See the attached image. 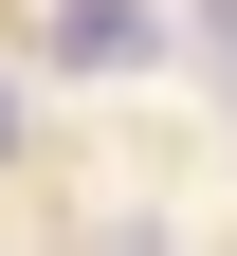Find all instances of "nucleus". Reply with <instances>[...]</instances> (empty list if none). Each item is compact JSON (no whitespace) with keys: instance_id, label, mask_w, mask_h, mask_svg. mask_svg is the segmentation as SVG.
I'll use <instances>...</instances> for the list:
<instances>
[{"instance_id":"nucleus-1","label":"nucleus","mask_w":237,"mask_h":256,"mask_svg":"<svg viewBox=\"0 0 237 256\" xmlns=\"http://www.w3.org/2000/svg\"><path fill=\"white\" fill-rule=\"evenodd\" d=\"M201 55H219V110H237V0H201Z\"/></svg>"},{"instance_id":"nucleus-2","label":"nucleus","mask_w":237,"mask_h":256,"mask_svg":"<svg viewBox=\"0 0 237 256\" xmlns=\"http://www.w3.org/2000/svg\"><path fill=\"white\" fill-rule=\"evenodd\" d=\"M0 146H18V92H0Z\"/></svg>"},{"instance_id":"nucleus-3","label":"nucleus","mask_w":237,"mask_h":256,"mask_svg":"<svg viewBox=\"0 0 237 256\" xmlns=\"http://www.w3.org/2000/svg\"><path fill=\"white\" fill-rule=\"evenodd\" d=\"M110 256H146V238H110Z\"/></svg>"}]
</instances>
